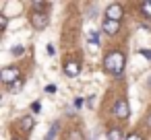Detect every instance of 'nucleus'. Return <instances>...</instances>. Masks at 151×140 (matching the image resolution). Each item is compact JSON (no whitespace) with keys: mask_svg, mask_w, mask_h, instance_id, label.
<instances>
[{"mask_svg":"<svg viewBox=\"0 0 151 140\" xmlns=\"http://www.w3.org/2000/svg\"><path fill=\"white\" fill-rule=\"evenodd\" d=\"M114 113L120 117V119H126L128 117V103H126V99H120L118 103H116V107H114Z\"/></svg>","mask_w":151,"mask_h":140,"instance_id":"nucleus-5","label":"nucleus"},{"mask_svg":"<svg viewBox=\"0 0 151 140\" xmlns=\"http://www.w3.org/2000/svg\"><path fill=\"white\" fill-rule=\"evenodd\" d=\"M6 25H9V17L6 15H0V31H4Z\"/></svg>","mask_w":151,"mask_h":140,"instance_id":"nucleus-14","label":"nucleus"},{"mask_svg":"<svg viewBox=\"0 0 151 140\" xmlns=\"http://www.w3.org/2000/svg\"><path fill=\"white\" fill-rule=\"evenodd\" d=\"M21 128H23V132H31V128H33V115H25L21 119Z\"/></svg>","mask_w":151,"mask_h":140,"instance_id":"nucleus-8","label":"nucleus"},{"mask_svg":"<svg viewBox=\"0 0 151 140\" xmlns=\"http://www.w3.org/2000/svg\"><path fill=\"white\" fill-rule=\"evenodd\" d=\"M9 89H11V93H19V91L23 89V80L19 78V80H17V82H13V85H11Z\"/></svg>","mask_w":151,"mask_h":140,"instance_id":"nucleus-13","label":"nucleus"},{"mask_svg":"<svg viewBox=\"0 0 151 140\" xmlns=\"http://www.w3.org/2000/svg\"><path fill=\"white\" fill-rule=\"evenodd\" d=\"M106 19L120 23V19H122V6H120V4H110V6L106 9Z\"/></svg>","mask_w":151,"mask_h":140,"instance_id":"nucleus-4","label":"nucleus"},{"mask_svg":"<svg viewBox=\"0 0 151 140\" xmlns=\"http://www.w3.org/2000/svg\"><path fill=\"white\" fill-rule=\"evenodd\" d=\"M0 78H2V82H6V85L11 87L13 82L19 80V70H17L15 66H4L2 70H0Z\"/></svg>","mask_w":151,"mask_h":140,"instance_id":"nucleus-3","label":"nucleus"},{"mask_svg":"<svg viewBox=\"0 0 151 140\" xmlns=\"http://www.w3.org/2000/svg\"><path fill=\"white\" fill-rule=\"evenodd\" d=\"M149 87H151V80H149Z\"/></svg>","mask_w":151,"mask_h":140,"instance_id":"nucleus-23","label":"nucleus"},{"mask_svg":"<svg viewBox=\"0 0 151 140\" xmlns=\"http://www.w3.org/2000/svg\"><path fill=\"white\" fill-rule=\"evenodd\" d=\"M64 72H66L68 76H77V74L81 72V66H79V62H75V60H68V62H64Z\"/></svg>","mask_w":151,"mask_h":140,"instance_id":"nucleus-7","label":"nucleus"},{"mask_svg":"<svg viewBox=\"0 0 151 140\" xmlns=\"http://www.w3.org/2000/svg\"><path fill=\"white\" fill-rule=\"evenodd\" d=\"M141 11H143V15H145L147 19H151V2H143V4H141Z\"/></svg>","mask_w":151,"mask_h":140,"instance_id":"nucleus-12","label":"nucleus"},{"mask_svg":"<svg viewBox=\"0 0 151 140\" xmlns=\"http://www.w3.org/2000/svg\"><path fill=\"white\" fill-rule=\"evenodd\" d=\"M149 128H151V117H149Z\"/></svg>","mask_w":151,"mask_h":140,"instance_id":"nucleus-22","label":"nucleus"},{"mask_svg":"<svg viewBox=\"0 0 151 140\" xmlns=\"http://www.w3.org/2000/svg\"><path fill=\"white\" fill-rule=\"evenodd\" d=\"M108 140H126V138H124L122 130L114 128V130H110V132H108Z\"/></svg>","mask_w":151,"mask_h":140,"instance_id":"nucleus-9","label":"nucleus"},{"mask_svg":"<svg viewBox=\"0 0 151 140\" xmlns=\"http://www.w3.org/2000/svg\"><path fill=\"white\" fill-rule=\"evenodd\" d=\"M139 54H141V56H145L147 60H151V52H149V50H139Z\"/></svg>","mask_w":151,"mask_h":140,"instance_id":"nucleus-19","label":"nucleus"},{"mask_svg":"<svg viewBox=\"0 0 151 140\" xmlns=\"http://www.w3.org/2000/svg\"><path fill=\"white\" fill-rule=\"evenodd\" d=\"M11 52H13V56H21V54H23V48H21V45H15Z\"/></svg>","mask_w":151,"mask_h":140,"instance_id":"nucleus-16","label":"nucleus"},{"mask_svg":"<svg viewBox=\"0 0 151 140\" xmlns=\"http://www.w3.org/2000/svg\"><path fill=\"white\" fill-rule=\"evenodd\" d=\"M89 39H91V43H97V39H99L97 31H91V33H89Z\"/></svg>","mask_w":151,"mask_h":140,"instance_id":"nucleus-15","label":"nucleus"},{"mask_svg":"<svg viewBox=\"0 0 151 140\" xmlns=\"http://www.w3.org/2000/svg\"><path fill=\"white\" fill-rule=\"evenodd\" d=\"M70 140H83V136H81V132H70Z\"/></svg>","mask_w":151,"mask_h":140,"instance_id":"nucleus-17","label":"nucleus"},{"mask_svg":"<svg viewBox=\"0 0 151 140\" xmlns=\"http://www.w3.org/2000/svg\"><path fill=\"white\" fill-rule=\"evenodd\" d=\"M56 132H58V122H54V126H52V130L46 134V140H54L56 138Z\"/></svg>","mask_w":151,"mask_h":140,"instance_id":"nucleus-11","label":"nucleus"},{"mask_svg":"<svg viewBox=\"0 0 151 140\" xmlns=\"http://www.w3.org/2000/svg\"><path fill=\"white\" fill-rule=\"evenodd\" d=\"M126 140H143V138H141L139 134H128V136H126Z\"/></svg>","mask_w":151,"mask_h":140,"instance_id":"nucleus-20","label":"nucleus"},{"mask_svg":"<svg viewBox=\"0 0 151 140\" xmlns=\"http://www.w3.org/2000/svg\"><path fill=\"white\" fill-rule=\"evenodd\" d=\"M101 29H104L108 35H116V33L120 31V23H118V21H110V19H106L104 25H101Z\"/></svg>","mask_w":151,"mask_h":140,"instance_id":"nucleus-6","label":"nucleus"},{"mask_svg":"<svg viewBox=\"0 0 151 140\" xmlns=\"http://www.w3.org/2000/svg\"><path fill=\"white\" fill-rule=\"evenodd\" d=\"M46 52H48V56H54V54H56V50H54V45H52V43H48V45H46Z\"/></svg>","mask_w":151,"mask_h":140,"instance_id":"nucleus-18","label":"nucleus"},{"mask_svg":"<svg viewBox=\"0 0 151 140\" xmlns=\"http://www.w3.org/2000/svg\"><path fill=\"white\" fill-rule=\"evenodd\" d=\"M29 21H31L33 29L42 31V29H46V27L50 25V15H48V13H37V11H31Z\"/></svg>","mask_w":151,"mask_h":140,"instance_id":"nucleus-2","label":"nucleus"},{"mask_svg":"<svg viewBox=\"0 0 151 140\" xmlns=\"http://www.w3.org/2000/svg\"><path fill=\"white\" fill-rule=\"evenodd\" d=\"M104 68L110 72V74H122V68H124V54L122 52H110L104 60Z\"/></svg>","mask_w":151,"mask_h":140,"instance_id":"nucleus-1","label":"nucleus"},{"mask_svg":"<svg viewBox=\"0 0 151 140\" xmlns=\"http://www.w3.org/2000/svg\"><path fill=\"white\" fill-rule=\"evenodd\" d=\"M46 9H48V2H42V0H35L31 4V11H37V13H46Z\"/></svg>","mask_w":151,"mask_h":140,"instance_id":"nucleus-10","label":"nucleus"},{"mask_svg":"<svg viewBox=\"0 0 151 140\" xmlns=\"http://www.w3.org/2000/svg\"><path fill=\"white\" fill-rule=\"evenodd\" d=\"M46 93H56V87H54V85H48V87H46Z\"/></svg>","mask_w":151,"mask_h":140,"instance_id":"nucleus-21","label":"nucleus"}]
</instances>
